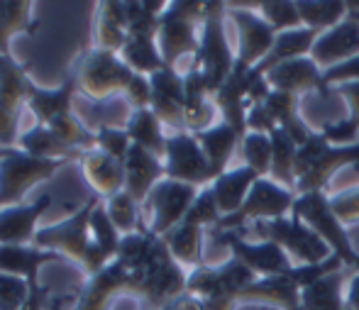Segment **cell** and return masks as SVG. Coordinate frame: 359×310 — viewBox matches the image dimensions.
I'll return each instance as SVG.
<instances>
[{
    "instance_id": "cell-1",
    "label": "cell",
    "mask_w": 359,
    "mask_h": 310,
    "mask_svg": "<svg viewBox=\"0 0 359 310\" xmlns=\"http://www.w3.org/2000/svg\"><path fill=\"white\" fill-rule=\"evenodd\" d=\"M225 3H205L203 5V27H201V44L194 57L191 69L203 76L210 95L222 88L227 79L235 71V54L230 52V44L225 37L222 18H225Z\"/></svg>"
},
{
    "instance_id": "cell-2",
    "label": "cell",
    "mask_w": 359,
    "mask_h": 310,
    "mask_svg": "<svg viewBox=\"0 0 359 310\" xmlns=\"http://www.w3.org/2000/svg\"><path fill=\"white\" fill-rule=\"evenodd\" d=\"M72 76L79 93L88 95L93 100H108L128 90L130 81L135 79V71L123 59L115 57V52L90 49V52L79 57Z\"/></svg>"
},
{
    "instance_id": "cell-3",
    "label": "cell",
    "mask_w": 359,
    "mask_h": 310,
    "mask_svg": "<svg viewBox=\"0 0 359 310\" xmlns=\"http://www.w3.org/2000/svg\"><path fill=\"white\" fill-rule=\"evenodd\" d=\"M205 3H171L159 18V52L169 69L186 54L198 52Z\"/></svg>"
},
{
    "instance_id": "cell-4",
    "label": "cell",
    "mask_w": 359,
    "mask_h": 310,
    "mask_svg": "<svg viewBox=\"0 0 359 310\" xmlns=\"http://www.w3.org/2000/svg\"><path fill=\"white\" fill-rule=\"evenodd\" d=\"M186 281H189V276L184 274L181 264L171 257L166 242L159 237L149 262L144 264V269L137 271V288H135V293H140L151 308L161 310L166 303H171L181 293H186Z\"/></svg>"
},
{
    "instance_id": "cell-5",
    "label": "cell",
    "mask_w": 359,
    "mask_h": 310,
    "mask_svg": "<svg viewBox=\"0 0 359 310\" xmlns=\"http://www.w3.org/2000/svg\"><path fill=\"white\" fill-rule=\"evenodd\" d=\"M291 215L306 222V225L330 247V252L345 262V267H352V259L357 257V252L350 245L345 225H342L335 213H332L330 198H327L325 193L316 191V193H301V196H296Z\"/></svg>"
},
{
    "instance_id": "cell-6",
    "label": "cell",
    "mask_w": 359,
    "mask_h": 310,
    "mask_svg": "<svg viewBox=\"0 0 359 310\" xmlns=\"http://www.w3.org/2000/svg\"><path fill=\"white\" fill-rule=\"evenodd\" d=\"M64 164H69V161L39 159V156H29L27 151H18L13 147L8 156L0 159V208L18 205L29 188L49 179Z\"/></svg>"
},
{
    "instance_id": "cell-7",
    "label": "cell",
    "mask_w": 359,
    "mask_h": 310,
    "mask_svg": "<svg viewBox=\"0 0 359 310\" xmlns=\"http://www.w3.org/2000/svg\"><path fill=\"white\" fill-rule=\"evenodd\" d=\"M293 203H296V193L291 188L276 184L271 179H257V184L252 186L250 196L242 203L240 210L222 217L213 230H237L250 220L264 222L288 217V213L293 210Z\"/></svg>"
},
{
    "instance_id": "cell-8",
    "label": "cell",
    "mask_w": 359,
    "mask_h": 310,
    "mask_svg": "<svg viewBox=\"0 0 359 310\" xmlns=\"http://www.w3.org/2000/svg\"><path fill=\"white\" fill-rule=\"evenodd\" d=\"M257 227L262 230L264 240L276 242L279 247H284L288 257L298 259L301 264H320L327 257H332L330 247L311 230L303 220L298 217H279V220H264L257 222Z\"/></svg>"
},
{
    "instance_id": "cell-9",
    "label": "cell",
    "mask_w": 359,
    "mask_h": 310,
    "mask_svg": "<svg viewBox=\"0 0 359 310\" xmlns=\"http://www.w3.org/2000/svg\"><path fill=\"white\" fill-rule=\"evenodd\" d=\"M215 240L222 242L232 252V257L240 259L245 267H250L259 278L269 276H288L293 271L291 257L276 242H247L235 230H213Z\"/></svg>"
},
{
    "instance_id": "cell-10",
    "label": "cell",
    "mask_w": 359,
    "mask_h": 310,
    "mask_svg": "<svg viewBox=\"0 0 359 310\" xmlns=\"http://www.w3.org/2000/svg\"><path fill=\"white\" fill-rule=\"evenodd\" d=\"M198 198V186L181 184L174 179L159 181L151 193L147 196L144 205L154 213V220H151V235L164 237L166 232H171L174 227H179L184 222L186 213L191 210L194 201Z\"/></svg>"
},
{
    "instance_id": "cell-11",
    "label": "cell",
    "mask_w": 359,
    "mask_h": 310,
    "mask_svg": "<svg viewBox=\"0 0 359 310\" xmlns=\"http://www.w3.org/2000/svg\"><path fill=\"white\" fill-rule=\"evenodd\" d=\"M29 79L10 54H0V147L10 149L18 140L20 108L27 100Z\"/></svg>"
},
{
    "instance_id": "cell-12",
    "label": "cell",
    "mask_w": 359,
    "mask_h": 310,
    "mask_svg": "<svg viewBox=\"0 0 359 310\" xmlns=\"http://www.w3.org/2000/svg\"><path fill=\"white\" fill-rule=\"evenodd\" d=\"M164 159L166 179H174L191 186L213 184L203 147L198 144V140L191 132H174V135L166 137Z\"/></svg>"
},
{
    "instance_id": "cell-13",
    "label": "cell",
    "mask_w": 359,
    "mask_h": 310,
    "mask_svg": "<svg viewBox=\"0 0 359 310\" xmlns=\"http://www.w3.org/2000/svg\"><path fill=\"white\" fill-rule=\"evenodd\" d=\"M100 201H103V198H100L98 193H93V196L86 201V205L81 208L74 217L59 222V225L47 227V230H39L37 235H34V245H37V247H49L52 252H54V249H64L69 257L83 264L86 257H88L90 245H93V240L88 237L90 213H93V208L98 205Z\"/></svg>"
},
{
    "instance_id": "cell-14",
    "label": "cell",
    "mask_w": 359,
    "mask_h": 310,
    "mask_svg": "<svg viewBox=\"0 0 359 310\" xmlns=\"http://www.w3.org/2000/svg\"><path fill=\"white\" fill-rule=\"evenodd\" d=\"M230 18H232V22H235L237 32H240V47H237L235 66L237 69L250 71L271 52L279 32H276L262 15L250 13V10H245V8H232Z\"/></svg>"
},
{
    "instance_id": "cell-15",
    "label": "cell",
    "mask_w": 359,
    "mask_h": 310,
    "mask_svg": "<svg viewBox=\"0 0 359 310\" xmlns=\"http://www.w3.org/2000/svg\"><path fill=\"white\" fill-rule=\"evenodd\" d=\"M151 83V113L164 125L174 127L176 132H186L184 108H186V90L184 76L176 69H161L149 76Z\"/></svg>"
},
{
    "instance_id": "cell-16",
    "label": "cell",
    "mask_w": 359,
    "mask_h": 310,
    "mask_svg": "<svg viewBox=\"0 0 359 310\" xmlns=\"http://www.w3.org/2000/svg\"><path fill=\"white\" fill-rule=\"evenodd\" d=\"M135 288H137V271L123 267L118 259H113L98 274L90 276L76 310H108V303L118 293L135 291Z\"/></svg>"
},
{
    "instance_id": "cell-17",
    "label": "cell",
    "mask_w": 359,
    "mask_h": 310,
    "mask_svg": "<svg viewBox=\"0 0 359 310\" xmlns=\"http://www.w3.org/2000/svg\"><path fill=\"white\" fill-rule=\"evenodd\" d=\"M264 76L271 90H284V93L298 95V98L303 93H318L320 98L330 95V88L323 83V69H318V64L311 57L284 62L266 71Z\"/></svg>"
},
{
    "instance_id": "cell-18",
    "label": "cell",
    "mask_w": 359,
    "mask_h": 310,
    "mask_svg": "<svg viewBox=\"0 0 359 310\" xmlns=\"http://www.w3.org/2000/svg\"><path fill=\"white\" fill-rule=\"evenodd\" d=\"M355 57H359V20L355 18L342 20L337 27L323 32L311 49V59L323 71Z\"/></svg>"
},
{
    "instance_id": "cell-19",
    "label": "cell",
    "mask_w": 359,
    "mask_h": 310,
    "mask_svg": "<svg viewBox=\"0 0 359 310\" xmlns=\"http://www.w3.org/2000/svg\"><path fill=\"white\" fill-rule=\"evenodd\" d=\"M166 174L159 156L142 149L140 144H133L125 156V191L133 196L135 203H144L151 188L161 181Z\"/></svg>"
},
{
    "instance_id": "cell-20",
    "label": "cell",
    "mask_w": 359,
    "mask_h": 310,
    "mask_svg": "<svg viewBox=\"0 0 359 310\" xmlns=\"http://www.w3.org/2000/svg\"><path fill=\"white\" fill-rule=\"evenodd\" d=\"M52 198L39 196L32 205H13L0 210V245H25L32 240L34 222L42 217V213L49 208Z\"/></svg>"
},
{
    "instance_id": "cell-21",
    "label": "cell",
    "mask_w": 359,
    "mask_h": 310,
    "mask_svg": "<svg viewBox=\"0 0 359 310\" xmlns=\"http://www.w3.org/2000/svg\"><path fill=\"white\" fill-rule=\"evenodd\" d=\"M359 164V142L357 144H347V147H327L320 154V159L316 161L313 171L308 176H303L301 181H296V196L301 193H316L323 191L327 186V181L337 174L345 166Z\"/></svg>"
},
{
    "instance_id": "cell-22",
    "label": "cell",
    "mask_w": 359,
    "mask_h": 310,
    "mask_svg": "<svg viewBox=\"0 0 359 310\" xmlns=\"http://www.w3.org/2000/svg\"><path fill=\"white\" fill-rule=\"evenodd\" d=\"M76 81L74 76H69L64 81L62 88L57 90H44L37 88V86H29L27 90V105L32 108L34 118H37V125H52L54 120L67 118L72 115V105H74V95H76Z\"/></svg>"
},
{
    "instance_id": "cell-23",
    "label": "cell",
    "mask_w": 359,
    "mask_h": 310,
    "mask_svg": "<svg viewBox=\"0 0 359 310\" xmlns=\"http://www.w3.org/2000/svg\"><path fill=\"white\" fill-rule=\"evenodd\" d=\"M257 179H259V176H257L250 166L242 164V166H235V169L225 171V174L217 176L213 184H210V191H213L217 210H220L222 217L240 210L242 203L250 196L252 186L257 184Z\"/></svg>"
},
{
    "instance_id": "cell-24",
    "label": "cell",
    "mask_w": 359,
    "mask_h": 310,
    "mask_svg": "<svg viewBox=\"0 0 359 310\" xmlns=\"http://www.w3.org/2000/svg\"><path fill=\"white\" fill-rule=\"evenodd\" d=\"M83 174L100 198H113L120 191H125V161L115 159L105 151L83 154Z\"/></svg>"
},
{
    "instance_id": "cell-25",
    "label": "cell",
    "mask_w": 359,
    "mask_h": 310,
    "mask_svg": "<svg viewBox=\"0 0 359 310\" xmlns=\"http://www.w3.org/2000/svg\"><path fill=\"white\" fill-rule=\"evenodd\" d=\"M198 140V144L203 147L205 159L210 166V179H217L227 171V164L232 159V151H237L242 147V137L237 135L227 123H217L210 130H203L198 135H194Z\"/></svg>"
},
{
    "instance_id": "cell-26",
    "label": "cell",
    "mask_w": 359,
    "mask_h": 310,
    "mask_svg": "<svg viewBox=\"0 0 359 310\" xmlns=\"http://www.w3.org/2000/svg\"><path fill=\"white\" fill-rule=\"evenodd\" d=\"M318 37H320V34H318L316 29H308V27H296V29H288V32H279L276 34V42H274V47H271V52L266 54V57L262 59L252 71L264 76L266 71H271L274 66H279L284 62L311 57V49Z\"/></svg>"
},
{
    "instance_id": "cell-27",
    "label": "cell",
    "mask_w": 359,
    "mask_h": 310,
    "mask_svg": "<svg viewBox=\"0 0 359 310\" xmlns=\"http://www.w3.org/2000/svg\"><path fill=\"white\" fill-rule=\"evenodd\" d=\"M264 108L271 115V120L276 123V127L286 130L298 147L306 144L313 137V130L303 123L301 113H298V95L284 93V90H271L264 100Z\"/></svg>"
},
{
    "instance_id": "cell-28",
    "label": "cell",
    "mask_w": 359,
    "mask_h": 310,
    "mask_svg": "<svg viewBox=\"0 0 359 310\" xmlns=\"http://www.w3.org/2000/svg\"><path fill=\"white\" fill-rule=\"evenodd\" d=\"M57 252H44V249H27L22 245H0V274L10 276H25L27 283L37 281L39 267L44 262H59Z\"/></svg>"
},
{
    "instance_id": "cell-29",
    "label": "cell",
    "mask_w": 359,
    "mask_h": 310,
    "mask_svg": "<svg viewBox=\"0 0 359 310\" xmlns=\"http://www.w3.org/2000/svg\"><path fill=\"white\" fill-rule=\"evenodd\" d=\"M342 283H345V271H335L301 288V310H347Z\"/></svg>"
},
{
    "instance_id": "cell-30",
    "label": "cell",
    "mask_w": 359,
    "mask_h": 310,
    "mask_svg": "<svg viewBox=\"0 0 359 310\" xmlns=\"http://www.w3.org/2000/svg\"><path fill=\"white\" fill-rule=\"evenodd\" d=\"M203 227L181 222L171 232H166L161 240L166 242L171 257L186 267H203Z\"/></svg>"
},
{
    "instance_id": "cell-31",
    "label": "cell",
    "mask_w": 359,
    "mask_h": 310,
    "mask_svg": "<svg viewBox=\"0 0 359 310\" xmlns=\"http://www.w3.org/2000/svg\"><path fill=\"white\" fill-rule=\"evenodd\" d=\"M20 147L27 151L29 156H39V159H64V161H72L79 159L81 149H74L69 147L64 140H59L49 127L44 125H34L29 132H25L20 137Z\"/></svg>"
},
{
    "instance_id": "cell-32",
    "label": "cell",
    "mask_w": 359,
    "mask_h": 310,
    "mask_svg": "<svg viewBox=\"0 0 359 310\" xmlns=\"http://www.w3.org/2000/svg\"><path fill=\"white\" fill-rule=\"evenodd\" d=\"M128 135L133 144H140L159 159L166 154V137L161 132V120L151 113V108L133 110V115L128 118Z\"/></svg>"
},
{
    "instance_id": "cell-33",
    "label": "cell",
    "mask_w": 359,
    "mask_h": 310,
    "mask_svg": "<svg viewBox=\"0 0 359 310\" xmlns=\"http://www.w3.org/2000/svg\"><path fill=\"white\" fill-rule=\"evenodd\" d=\"M298 15H301L303 27L316 29L318 34L327 32V29L337 27L342 20H347V3H337V0H298L296 3Z\"/></svg>"
},
{
    "instance_id": "cell-34",
    "label": "cell",
    "mask_w": 359,
    "mask_h": 310,
    "mask_svg": "<svg viewBox=\"0 0 359 310\" xmlns=\"http://www.w3.org/2000/svg\"><path fill=\"white\" fill-rule=\"evenodd\" d=\"M271 137V174L269 179L276 184L291 188L296 193V176H293V161H296L298 144L291 140L286 130L276 127L274 132H269Z\"/></svg>"
},
{
    "instance_id": "cell-35",
    "label": "cell",
    "mask_w": 359,
    "mask_h": 310,
    "mask_svg": "<svg viewBox=\"0 0 359 310\" xmlns=\"http://www.w3.org/2000/svg\"><path fill=\"white\" fill-rule=\"evenodd\" d=\"M123 62L135 71V74L151 76L156 71L166 69L164 59H161L159 47L154 44V39L149 37H130L123 47Z\"/></svg>"
},
{
    "instance_id": "cell-36",
    "label": "cell",
    "mask_w": 359,
    "mask_h": 310,
    "mask_svg": "<svg viewBox=\"0 0 359 310\" xmlns=\"http://www.w3.org/2000/svg\"><path fill=\"white\" fill-rule=\"evenodd\" d=\"M245 166H250L259 179H269L271 174V137L264 132H247L242 140Z\"/></svg>"
},
{
    "instance_id": "cell-37",
    "label": "cell",
    "mask_w": 359,
    "mask_h": 310,
    "mask_svg": "<svg viewBox=\"0 0 359 310\" xmlns=\"http://www.w3.org/2000/svg\"><path fill=\"white\" fill-rule=\"evenodd\" d=\"M27 3H0V54L8 52V42L15 32H32Z\"/></svg>"
},
{
    "instance_id": "cell-38",
    "label": "cell",
    "mask_w": 359,
    "mask_h": 310,
    "mask_svg": "<svg viewBox=\"0 0 359 310\" xmlns=\"http://www.w3.org/2000/svg\"><path fill=\"white\" fill-rule=\"evenodd\" d=\"M90 230H93V242L103 249L105 257L108 259L118 257V247H120V240H123V237H120L118 227H115L113 220H110L108 208H103L100 203L93 208V213H90Z\"/></svg>"
},
{
    "instance_id": "cell-39",
    "label": "cell",
    "mask_w": 359,
    "mask_h": 310,
    "mask_svg": "<svg viewBox=\"0 0 359 310\" xmlns=\"http://www.w3.org/2000/svg\"><path fill=\"white\" fill-rule=\"evenodd\" d=\"M137 208H140V203H135L128 191H120L118 196L108 198V215H110V220H113V225L118 227V232L133 235V232H137L140 227H142Z\"/></svg>"
},
{
    "instance_id": "cell-40",
    "label": "cell",
    "mask_w": 359,
    "mask_h": 310,
    "mask_svg": "<svg viewBox=\"0 0 359 310\" xmlns=\"http://www.w3.org/2000/svg\"><path fill=\"white\" fill-rule=\"evenodd\" d=\"M262 18L276 29V32H288V29L303 27L301 15H298L296 3L291 0H279V3H259L257 5Z\"/></svg>"
},
{
    "instance_id": "cell-41",
    "label": "cell",
    "mask_w": 359,
    "mask_h": 310,
    "mask_svg": "<svg viewBox=\"0 0 359 310\" xmlns=\"http://www.w3.org/2000/svg\"><path fill=\"white\" fill-rule=\"evenodd\" d=\"M220 220H222V215H220V210H217L215 196H213V191H210V186H205L203 191L198 193V198L194 201L191 210L186 213L184 222H189V225H198L205 230V227H215Z\"/></svg>"
},
{
    "instance_id": "cell-42",
    "label": "cell",
    "mask_w": 359,
    "mask_h": 310,
    "mask_svg": "<svg viewBox=\"0 0 359 310\" xmlns=\"http://www.w3.org/2000/svg\"><path fill=\"white\" fill-rule=\"evenodd\" d=\"M342 269H345V262L332 254V257H327L325 262H320V264H301V267H293V271L288 274V278H291L298 288H306V286H311V283L320 281V278L327 276V274L342 271Z\"/></svg>"
},
{
    "instance_id": "cell-43",
    "label": "cell",
    "mask_w": 359,
    "mask_h": 310,
    "mask_svg": "<svg viewBox=\"0 0 359 310\" xmlns=\"http://www.w3.org/2000/svg\"><path fill=\"white\" fill-rule=\"evenodd\" d=\"M29 296L27 278L0 274V310H20Z\"/></svg>"
},
{
    "instance_id": "cell-44",
    "label": "cell",
    "mask_w": 359,
    "mask_h": 310,
    "mask_svg": "<svg viewBox=\"0 0 359 310\" xmlns=\"http://www.w3.org/2000/svg\"><path fill=\"white\" fill-rule=\"evenodd\" d=\"M95 144L100 147V151L125 161L130 147H133V140H130L128 130H120V127H103V130H98V135H95Z\"/></svg>"
},
{
    "instance_id": "cell-45",
    "label": "cell",
    "mask_w": 359,
    "mask_h": 310,
    "mask_svg": "<svg viewBox=\"0 0 359 310\" xmlns=\"http://www.w3.org/2000/svg\"><path fill=\"white\" fill-rule=\"evenodd\" d=\"M330 208L337 215V220L342 225H352L359 222V186L350 188V191H342L337 196L330 198Z\"/></svg>"
},
{
    "instance_id": "cell-46",
    "label": "cell",
    "mask_w": 359,
    "mask_h": 310,
    "mask_svg": "<svg viewBox=\"0 0 359 310\" xmlns=\"http://www.w3.org/2000/svg\"><path fill=\"white\" fill-rule=\"evenodd\" d=\"M125 100H128L130 108H133V110L149 108V105H151V83H149V76L135 74V79L130 81L128 90H125Z\"/></svg>"
},
{
    "instance_id": "cell-47",
    "label": "cell",
    "mask_w": 359,
    "mask_h": 310,
    "mask_svg": "<svg viewBox=\"0 0 359 310\" xmlns=\"http://www.w3.org/2000/svg\"><path fill=\"white\" fill-rule=\"evenodd\" d=\"M359 83V57L350 59V62H342L332 69L323 71V83L330 88V86H342V83Z\"/></svg>"
},
{
    "instance_id": "cell-48",
    "label": "cell",
    "mask_w": 359,
    "mask_h": 310,
    "mask_svg": "<svg viewBox=\"0 0 359 310\" xmlns=\"http://www.w3.org/2000/svg\"><path fill=\"white\" fill-rule=\"evenodd\" d=\"M100 49L108 52H123L125 42H128V29H123L120 25L110 22L108 18H100Z\"/></svg>"
},
{
    "instance_id": "cell-49",
    "label": "cell",
    "mask_w": 359,
    "mask_h": 310,
    "mask_svg": "<svg viewBox=\"0 0 359 310\" xmlns=\"http://www.w3.org/2000/svg\"><path fill=\"white\" fill-rule=\"evenodd\" d=\"M276 130V123L271 120V115L266 113L264 103H257L250 108V113H247V132H264V135H269V132Z\"/></svg>"
},
{
    "instance_id": "cell-50",
    "label": "cell",
    "mask_w": 359,
    "mask_h": 310,
    "mask_svg": "<svg viewBox=\"0 0 359 310\" xmlns=\"http://www.w3.org/2000/svg\"><path fill=\"white\" fill-rule=\"evenodd\" d=\"M337 93H340L347 103V118L355 120V123L359 125V83L355 81V83L337 86Z\"/></svg>"
},
{
    "instance_id": "cell-51",
    "label": "cell",
    "mask_w": 359,
    "mask_h": 310,
    "mask_svg": "<svg viewBox=\"0 0 359 310\" xmlns=\"http://www.w3.org/2000/svg\"><path fill=\"white\" fill-rule=\"evenodd\" d=\"M161 310H205V301L198 296H191V293H181L179 298L166 303Z\"/></svg>"
},
{
    "instance_id": "cell-52",
    "label": "cell",
    "mask_w": 359,
    "mask_h": 310,
    "mask_svg": "<svg viewBox=\"0 0 359 310\" xmlns=\"http://www.w3.org/2000/svg\"><path fill=\"white\" fill-rule=\"evenodd\" d=\"M44 296H47V288L39 286V281L29 283V296L25 301V306L20 310H44Z\"/></svg>"
},
{
    "instance_id": "cell-53",
    "label": "cell",
    "mask_w": 359,
    "mask_h": 310,
    "mask_svg": "<svg viewBox=\"0 0 359 310\" xmlns=\"http://www.w3.org/2000/svg\"><path fill=\"white\" fill-rule=\"evenodd\" d=\"M345 303L350 310H359V274H355L347 286V296H345Z\"/></svg>"
},
{
    "instance_id": "cell-54",
    "label": "cell",
    "mask_w": 359,
    "mask_h": 310,
    "mask_svg": "<svg viewBox=\"0 0 359 310\" xmlns=\"http://www.w3.org/2000/svg\"><path fill=\"white\" fill-rule=\"evenodd\" d=\"M352 269H357V274H359V252H357V257L352 259Z\"/></svg>"
},
{
    "instance_id": "cell-55",
    "label": "cell",
    "mask_w": 359,
    "mask_h": 310,
    "mask_svg": "<svg viewBox=\"0 0 359 310\" xmlns=\"http://www.w3.org/2000/svg\"><path fill=\"white\" fill-rule=\"evenodd\" d=\"M10 149H13V147H10ZM10 149H3V147H0V159H3V156H8Z\"/></svg>"
},
{
    "instance_id": "cell-56",
    "label": "cell",
    "mask_w": 359,
    "mask_h": 310,
    "mask_svg": "<svg viewBox=\"0 0 359 310\" xmlns=\"http://www.w3.org/2000/svg\"><path fill=\"white\" fill-rule=\"evenodd\" d=\"M347 310H350V308H347Z\"/></svg>"
}]
</instances>
